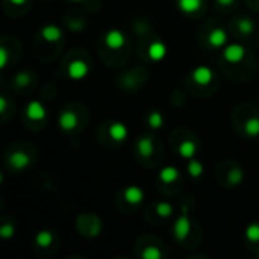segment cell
<instances>
[{"mask_svg": "<svg viewBox=\"0 0 259 259\" xmlns=\"http://www.w3.org/2000/svg\"><path fill=\"white\" fill-rule=\"evenodd\" d=\"M10 163H11V166H13L14 169L22 171V169H26V168L31 165V157H29L28 153L17 150V151L11 153V156H10Z\"/></svg>", "mask_w": 259, "mask_h": 259, "instance_id": "obj_13", "label": "cell"}, {"mask_svg": "<svg viewBox=\"0 0 259 259\" xmlns=\"http://www.w3.org/2000/svg\"><path fill=\"white\" fill-rule=\"evenodd\" d=\"M197 150H198V148H197V144H195L194 139H185V141H182L180 145L177 147V151H179L180 157L188 159V160L194 159V156L197 154Z\"/></svg>", "mask_w": 259, "mask_h": 259, "instance_id": "obj_15", "label": "cell"}, {"mask_svg": "<svg viewBox=\"0 0 259 259\" xmlns=\"http://www.w3.org/2000/svg\"><path fill=\"white\" fill-rule=\"evenodd\" d=\"M8 61H10V52L7 51V48L0 46V72L8 66Z\"/></svg>", "mask_w": 259, "mask_h": 259, "instance_id": "obj_29", "label": "cell"}, {"mask_svg": "<svg viewBox=\"0 0 259 259\" xmlns=\"http://www.w3.org/2000/svg\"><path fill=\"white\" fill-rule=\"evenodd\" d=\"M70 2H82V0H70Z\"/></svg>", "mask_w": 259, "mask_h": 259, "instance_id": "obj_34", "label": "cell"}, {"mask_svg": "<svg viewBox=\"0 0 259 259\" xmlns=\"http://www.w3.org/2000/svg\"><path fill=\"white\" fill-rule=\"evenodd\" d=\"M154 141L151 136H141L136 142V151L141 157L144 159H150L154 154Z\"/></svg>", "mask_w": 259, "mask_h": 259, "instance_id": "obj_9", "label": "cell"}, {"mask_svg": "<svg viewBox=\"0 0 259 259\" xmlns=\"http://www.w3.org/2000/svg\"><path fill=\"white\" fill-rule=\"evenodd\" d=\"M26 116L31 119V120H35V122H40V120H45L46 116H48V110L46 107L40 102V101H31L28 102L26 105Z\"/></svg>", "mask_w": 259, "mask_h": 259, "instance_id": "obj_7", "label": "cell"}, {"mask_svg": "<svg viewBox=\"0 0 259 259\" xmlns=\"http://www.w3.org/2000/svg\"><path fill=\"white\" fill-rule=\"evenodd\" d=\"M235 29L238 31L239 35L242 37H248L254 32V22L248 17H239L235 22Z\"/></svg>", "mask_w": 259, "mask_h": 259, "instance_id": "obj_17", "label": "cell"}, {"mask_svg": "<svg viewBox=\"0 0 259 259\" xmlns=\"http://www.w3.org/2000/svg\"><path fill=\"white\" fill-rule=\"evenodd\" d=\"M188 172H189V176H191V177H194V179H200V177L203 176V172H204V166H203V163H201L200 160H197V159H191V160H189V163H188Z\"/></svg>", "mask_w": 259, "mask_h": 259, "instance_id": "obj_22", "label": "cell"}, {"mask_svg": "<svg viewBox=\"0 0 259 259\" xmlns=\"http://www.w3.org/2000/svg\"><path fill=\"white\" fill-rule=\"evenodd\" d=\"M10 2L13 4V5H25L28 0H10Z\"/></svg>", "mask_w": 259, "mask_h": 259, "instance_id": "obj_32", "label": "cell"}, {"mask_svg": "<svg viewBox=\"0 0 259 259\" xmlns=\"http://www.w3.org/2000/svg\"><path fill=\"white\" fill-rule=\"evenodd\" d=\"M89 72H90V66L82 60H73L67 67V75L73 81H81L87 78Z\"/></svg>", "mask_w": 259, "mask_h": 259, "instance_id": "obj_3", "label": "cell"}, {"mask_svg": "<svg viewBox=\"0 0 259 259\" xmlns=\"http://www.w3.org/2000/svg\"><path fill=\"white\" fill-rule=\"evenodd\" d=\"M217 5L221 7V8H229V7H233L236 0H215Z\"/></svg>", "mask_w": 259, "mask_h": 259, "instance_id": "obj_30", "label": "cell"}, {"mask_svg": "<svg viewBox=\"0 0 259 259\" xmlns=\"http://www.w3.org/2000/svg\"><path fill=\"white\" fill-rule=\"evenodd\" d=\"M156 213L160 218H169L174 213V207L168 201H160L156 204Z\"/></svg>", "mask_w": 259, "mask_h": 259, "instance_id": "obj_25", "label": "cell"}, {"mask_svg": "<svg viewBox=\"0 0 259 259\" xmlns=\"http://www.w3.org/2000/svg\"><path fill=\"white\" fill-rule=\"evenodd\" d=\"M58 125L63 132L70 133L78 126V114L72 110H64L61 111L60 117H58Z\"/></svg>", "mask_w": 259, "mask_h": 259, "instance_id": "obj_5", "label": "cell"}, {"mask_svg": "<svg viewBox=\"0 0 259 259\" xmlns=\"http://www.w3.org/2000/svg\"><path fill=\"white\" fill-rule=\"evenodd\" d=\"M244 236L251 242H259V223H250L244 230Z\"/></svg>", "mask_w": 259, "mask_h": 259, "instance_id": "obj_24", "label": "cell"}, {"mask_svg": "<svg viewBox=\"0 0 259 259\" xmlns=\"http://www.w3.org/2000/svg\"><path fill=\"white\" fill-rule=\"evenodd\" d=\"M141 259H163V253L157 245H147L142 253H141Z\"/></svg>", "mask_w": 259, "mask_h": 259, "instance_id": "obj_21", "label": "cell"}, {"mask_svg": "<svg viewBox=\"0 0 259 259\" xmlns=\"http://www.w3.org/2000/svg\"><path fill=\"white\" fill-rule=\"evenodd\" d=\"M254 259H259V257H254Z\"/></svg>", "mask_w": 259, "mask_h": 259, "instance_id": "obj_35", "label": "cell"}, {"mask_svg": "<svg viewBox=\"0 0 259 259\" xmlns=\"http://www.w3.org/2000/svg\"><path fill=\"white\" fill-rule=\"evenodd\" d=\"M123 198L128 204H133V206H138L144 201L145 198V192L141 186H136V185H132V186H126L123 189Z\"/></svg>", "mask_w": 259, "mask_h": 259, "instance_id": "obj_8", "label": "cell"}, {"mask_svg": "<svg viewBox=\"0 0 259 259\" xmlns=\"http://www.w3.org/2000/svg\"><path fill=\"white\" fill-rule=\"evenodd\" d=\"M245 57V48L239 43H232L227 45L223 49V60L230 63V64H238L244 60Z\"/></svg>", "mask_w": 259, "mask_h": 259, "instance_id": "obj_2", "label": "cell"}, {"mask_svg": "<svg viewBox=\"0 0 259 259\" xmlns=\"http://www.w3.org/2000/svg\"><path fill=\"white\" fill-rule=\"evenodd\" d=\"M104 43L107 45L108 49L119 51L125 46V35L119 29H110L104 35Z\"/></svg>", "mask_w": 259, "mask_h": 259, "instance_id": "obj_6", "label": "cell"}, {"mask_svg": "<svg viewBox=\"0 0 259 259\" xmlns=\"http://www.w3.org/2000/svg\"><path fill=\"white\" fill-rule=\"evenodd\" d=\"M108 136L114 142H123L128 138V128L122 122H111L108 126Z\"/></svg>", "mask_w": 259, "mask_h": 259, "instance_id": "obj_12", "label": "cell"}, {"mask_svg": "<svg viewBox=\"0 0 259 259\" xmlns=\"http://www.w3.org/2000/svg\"><path fill=\"white\" fill-rule=\"evenodd\" d=\"M40 35L48 43H57V41H60L63 38V31L57 25H46V26L41 28Z\"/></svg>", "mask_w": 259, "mask_h": 259, "instance_id": "obj_14", "label": "cell"}, {"mask_svg": "<svg viewBox=\"0 0 259 259\" xmlns=\"http://www.w3.org/2000/svg\"><path fill=\"white\" fill-rule=\"evenodd\" d=\"M4 183V174H2V171H0V185Z\"/></svg>", "mask_w": 259, "mask_h": 259, "instance_id": "obj_33", "label": "cell"}, {"mask_svg": "<svg viewBox=\"0 0 259 259\" xmlns=\"http://www.w3.org/2000/svg\"><path fill=\"white\" fill-rule=\"evenodd\" d=\"M192 79L195 81V84L204 87V85H207V84L212 82V79H213V70L210 67H207V66H198L192 72Z\"/></svg>", "mask_w": 259, "mask_h": 259, "instance_id": "obj_10", "label": "cell"}, {"mask_svg": "<svg viewBox=\"0 0 259 259\" xmlns=\"http://www.w3.org/2000/svg\"><path fill=\"white\" fill-rule=\"evenodd\" d=\"M244 135L251 139L259 136V116H251L244 122Z\"/></svg>", "mask_w": 259, "mask_h": 259, "instance_id": "obj_19", "label": "cell"}, {"mask_svg": "<svg viewBox=\"0 0 259 259\" xmlns=\"http://www.w3.org/2000/svg\"><path fill=\"white\" fill-rule=\"evenodd\" d=\"M54 239H55V236H54V233L51 230H40L35 235V239L34 241H35V245L37 247L48 248V247H51L54 244Z\"/></svg>", "mask_w": 259, "mask_h": 259, "instance_id": "obj_20", "label": "cell"}, {"mask_svg": "<svg viewBox=\"0 0 259 259\" xmlns=\"http://www.w3.org/2000/svg\"><path fill=\"white\" fill-rule=\"evenodd\" d=\"M191 230H192V223H191L188 209L183 207L180 217L176 220V224H174V235H176L177 241H185L189 236Z\"/></svg>", "mask_w": 259, "mask_h": 259, "instance_id": "obj_1", "label": "cell"}, {"mask_svg": "<svg viewBox=\"0 0 259 259\" xmlns=\"http://www.w3.org/2000/svg\"><path fill=\"white\" fill-rule=\"evenodd\" d=\"M203 0H177V7L180 13L186 16H195L203 8Z\"/></svg>", "mask_w": 259, "mask_h": 259, "instance_id": "obj_11", "label": "cell"}, {"mask_svg": "<svg viewBox=\"0 0 259 259\" xmlns=\"http://www.w3.org/2000/svg\"><path fill=\"white\" fill-rule=\"evenodd\" d=\"M31 81H32V76H31V73L26 72V70L19 72V73L16 75V78H14V84H16L17 87H28V85L31 84Z\"/></svg>", "mask_w": 259, "mask_h": 259, "instance_id": "obj_26", "label": "cell"}, {"mask_svg": "<svg viewBox=\"0 0 259 259\" xmlns=\"http://www.w3.org/2000/svg\"><path fill=\"white\" fill-rule=\"evenodd\" d=\"M227 180H229V183H230L232 186L241 185L242 180H244V172H242V169L238 168V166H233V168L229 171V174H227Z\"/></svg>", "mask_w": 259, "mask_h": 259, "instance_id": "obj_23", "label": "cell"}, {"mask_svg": "<svg viewBox=\"0 0 259 259\" xmlns=\"http://www.w3.org/2000/svg\"><path fill=\"white\" fill-rule=\"evenodd\" d=\"M179 177H180V172H179V169L176 166H165L159 172V179L165 185H171V183L177 182Z\"/></svg>", "mask_w": 259, "mask_h": 259, "instance_id": "obj_18", "label": "cell"}, {"mask_svg": "<svg viewBox=\"0 0 259 259\" xmlns=\"http://www.w3.org/2000/svg\"><path fill=\"white\" fill-rule=\"evenodd\" d=\"M16 235V227L11 223H5L0 226V238L2 239H11Z\"/></svg>", "mask_w": 259, "mask_h": 259, "instance_id": "obj_28", "label": "cell"}, {"mask_svg": "<svg viewBox=\"0 0 259 259\" xmlns=\"http://www.w3.org/2000/svg\"><path fill=\"white\" fill-rule=\"evenodd\" d=\"M206 38H207V45L212 49H224L227 46L229 35H227V32L223 28H215V29H212L207 34Z\"/></svg>", "mask_w": 259, "mask_h": 259, "instance_id": "obj_4", "label": "cell"}, {"mask_svg": "<svg viewBox=\"0 0 259 259\" xmlns=\"http://www.w3.org/2000/svg\"><path fill=\"white\" fill-rule=\"evenodd\" d=\"M168 48L163 41H153L148 48V57L151 61H162L166 57Z\"/></svg>", "mask_w": 259, "mask_h": 259, "instance_id": "obj_16", "label": "cell"}, {"mask_svg": "<svg viewBox=\"0 0 259 259\" xmlns=\"http://www.w3.org/2000/svg\"><path fill=\"white\" fill-rule=\"evenodd\" d=\"M7 107H8V101H7V98L0 95V113H4V111L7 110Z\"/></svg>", "mask_w": 259, "mask_h": 259, "instance_id": "obj_31", "label": "cell"}, {"mask_svg": "<svg viewBox=\"0 0 259 259\" xmlns=\"http://www.w3.org/2000/svg\"><path fill=\"white\" fill-rule=\"evenodd\" d=\"M147 120H148V125L151 128H156L157 130V128H162L163 126V116H162L160 111H151L148 114Z\"/></svg>", "mask_w": 259, "mask_h": 259, "instance_id": "obj_27", "label": "cell"}]
</instances>
